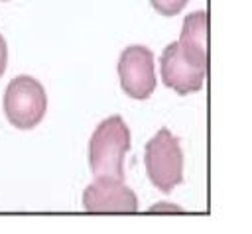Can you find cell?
<instances>
[{
	"label": "cell",
	"instance_id": "6da1fadb",
	"mask_svg": "<svg viewBox=\"0 0 252 234\" xmlns=\"http://www.w3.org/2000/svg\"><path fill=\"white\" fill-rule=\"evenodd\" d=\"M130 149V130L122 116L104 118L89 142V163L94 177L124 181V155Z\"/></svg>",
	"mask_w": 252,
	"mask_h": 234
},
{
	"label": "cell",
	"instance_id": "7a4b0ae2",
	"mask_svg": "<svg viewBox=\"0 0 252 234\" xmlns=\"http://www.w3.org/2000/svg\"><path fill=\"white\" fill-rule=\"evenodd\" d=\"M144 163L152 185L163 193L183 181V151L179 140L167 128H159L146 144Z\"/></svg>",
	"mask_w": 252,
	"mask_h": 234
},
{
	"label": "cell",
	"instance_id": "3957f363",
	"mask_svg": "<svg viewBox=\"0 0 252 234\" xmlns=\"http://www.w3.org/2000/svg\"><path fill=\"white\" fill-rule=\"evenodd\" d=\"M47 110V94L43 85L30 77L20 75L10 81L4 92V114L18 130L35 128Z\"/></svg>",
	"mask_w": 252,
	"mask_h": 234
},
{
	"label": "cell",
	"instance_id": "277c9868",
	"mask_svg": "<svg viewBox=\"0 0 252 234\" xmlns=\"http://www.w3.org/2000/svg\"><path fill=\"white\" fill-rule=\"evenodd\" d=\"M118 77L122 90L136 100H146L156 90L154 53L144 45H130L120 53Z\"/></svg>",
	"mask_w": 252,
	"mask_h": 234
},
{
	"label": "cell",
	"instance_id": "5b68a950",
	"mask_svg": "<svg viewBox=\"0 0 252 234\" xmlns=\"http://www.w3.org/2000/svg\"><path fill=\"white\" fill-rule=\"evenodd\" d=\"M83 206L89 212H136V193L120 179L94 177L83 193Z\"/></svg>",
	"mask_w": 252,
	"mask_h": 234
},
{
	"label": "cell",
	"instance_id": "8992f818",
	"mask_svg": "<svg viewBox=\"0 0 252 234\" xmlns=\"http://www.w3.org/2000/svg\"><path fill=\"white\" fill-rule=\"evenodd\" d=\"M159 71H161V83L173 88L177 94H191L201 90L207 75V71L199 69L197 65L185 59V55L181 53L175 41L163 49L159 59Z\"/></svg>",
	"mask_w": 252,
	"mask_h": 234
},
{
	"label": "cell",
	"instance_id": "52a82bcc",
	"mask_svg": "<svg viewBox=\"0 0 252 234\" xmlns=\"http://www.w3.org/2000/svg\"><path fill=\"white\" fill-rule=\"evenodd\" d=\"M177 45L187 61L209 71V14L205 10L185 16Z\"/></svg>",
	"mask_w": 252,
	"mask_h": 234
},
{
	"label": "cell",
	"instance_id": "ba28073f",
	"mask_svg": "<svg viewBox=\"0 0 252 234\" xmlns=\"http://www.w3.org/2000/svg\"><path fill=\"white\" fill-rule=\"evenodd\" d=\"M150 2H152L154 10L158 14H161V16H175V14H179L187 6L189 0H150Z\"/></svg>",
	"mask_w": 252,
	"mask_h": 234
},
{
	"label": "cell",
	"instance_id": "9c48e42d",
	"mask_svg": "<svg viewBox=\"0 0 252 234\" xmlns=\"http://www.w3.org/2000/svg\"><path fill=\"white\" fill-rule=\"evenodd\" d=\"M6 63H8V45H6V39L0 33V77L6 71Z\"/></svg>",
	"mask_w": 252,
	"mask_h": 234
},
{
	"label": "cell",
	"instance_id": "30bf717a",
	"mask_svg": "<svg viewBox=\"0 0 252 234\" xmlns=\"http://www.w3.org/2000/svg\"><path fill=\"white\" fill-rule=\"evenodd\" d=\"M2 2H4V0H2Z\"/></svg>",
	"mask_w": 252,
	"mask_h": 234
}]
</instances>
